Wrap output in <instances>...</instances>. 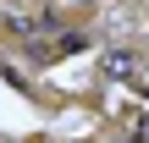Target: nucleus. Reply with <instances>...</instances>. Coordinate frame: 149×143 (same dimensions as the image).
Segmentation results:
<instances>
[{
    "label": "nucleus",
    "instance_id": "obj_1",
    "mask_svg": "<svg viewBox=\"0 0 149 143\" xmlns=\"http://www.w3.org/2000/svg\"><path fill=\"white\" fill-rule=\"evenodd\" d=\"M133 66H138L133 50H111V55H105V72H111V77H133Z\"/></svg>",
    "mask_w": 149,
    "mask_h": 143
},
{
    "label": "nucleus",
    "instance_id": "obj_2",
    "mask_svg": "<svg viewBox=\"0 0 149 143\" xmlns=\"http://www.w3.org/2000/svg\"><path fill=\"white\" fill-rule=\"evenodd\" d=\"M83 6H94V0H83Z\"/></svg>",
    "mask_w": 149,
    "mask_h": 143
}]
</instances>
